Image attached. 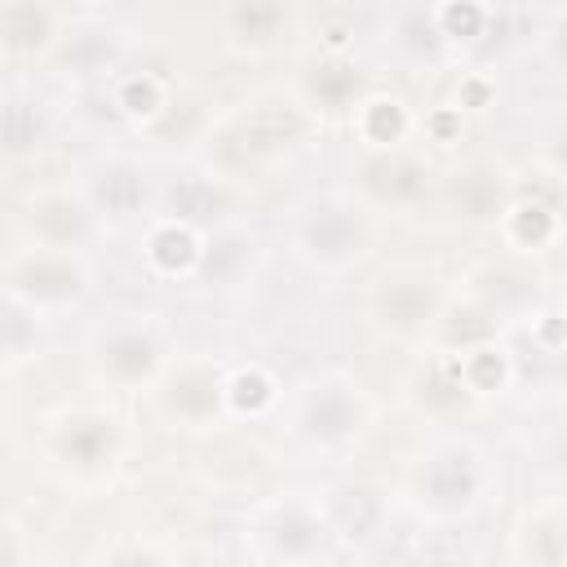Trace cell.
<instances>
[{"label": "cell", "instance_id": "1", "mask_svg": "<svg viewBox=\"0 0 567 567\" xmlns=\"http://www.w3.org/2000/svg\"><path fill=\"white\" fill-rule=\"evenodd\" d=\"M421 492L430 496V505L439 509H461L474 501L478 492V465L470 452L461 447H447L439 456H430V465L421 470Z\"/></svg>", "mask_w": 567, "mask_h": 567}, {"label": "cell", "instance_id": "2", "mask_svg": "<svg viewBox=\"0 0 567 567\" xmlns=\"http://www.w3.org/2000/svg\"><path fill=\"white\" fill-rule=\"evenodd\" d=\"M363 244V226L350 208L341 204H323L310 213L306 221V248L319 257V261H346L350 252H359Z\"/></svg>", "mask_w": 567, "mask_h": 567}, {"label": "cell", "instance_id": "3", "mask_svg": "<svg viewBox=\"0 0 567 567\" xmlns=\"http://www.w3.org/2000/svg\"><path fill=\"white\" fill-rule=\"evenodd\" d=\"M301 421H306V434H310V439L337 443V439H346V434L359 430V403H354L350 390L323 385V390H315V394L306 399V416H301Z\"/></svg>", "mask_w": 567, "mask_h": 567}, {"label": "cell", "instance_id": "4", "mask_svg": "<svg viewBox=\"0 0 567 567\" xmlns=\"http://www.w3.org/2000/svg\"><path fill=\"white\" fill-rule=\"evenodd\" d=\"M13 284H18V292H27L35 301H66L80 292V270L58 257H31L18 266Z\"/></svg>", "mask_w": 567, "mask_h": 567}, {"label": "cell", "instance_id": "5", "mask_svg": "<svg viewBox=\"0 0 567 567\" xmlns=\"http://www.w3.org/2000/svg\"><path fill=\"white\" fill-rule=\"evenodd\" d=\"M363 186L377 195V199H412V195H421V186H425V173H421V164H412V159H403V155H372L368 164H363Z\"/></svg>", "mask_w": 567, "mask_h": 567}, {"label": "cell", "instance_id": "6", "mask_svg": "<svg viewBox=\"0 0 567 567\" xmlns=\"http://www.w3.org/2000/svg\"><path fill=\"white\" fill-rule=\"evenodd\" d=\"M111 447H115V430H111V421H97V416L66 421L58 434V452L75 465H97L102 456H111Z\"/></svg>", "mask_w": 567, "mask_h": 567}, {"label": "cell", "instance_id": "7", "mask_svg": "<svg viewBox=\"0 0 567 567\" xmlns=\"http://www.w3.org/2000/svg\"><path fill=\"white\" fill-rule=\"evenodd\" d=\"M35 230L53 244H80L93 230V213L75 199H49L35 208Z\"/></svg>", "mask_w": 567, "mask_h": 567}, {"label": "cell", "instance_id": "8", "mask_svg": "<svg viewBox=\"0 0 567 567\" xmlns=\"http://www.w3.org/2000/svg\"><path fill=\"white\" fill-rule=\"evenodd\" d=\"M93 195L106 213H133L146 204V177L128 164H115V168H102L97 182H93Z\"/></svg>", "mask_w": 567, "mask_h": 567}, {"label": "cell", "instance_id": "9", "mask_svg": "<svg viewBox=\"0 0 567 567\" xmlns=\"http://www.w3.org/2000/svg\"><path fill=\"white\" fill-rule=\"evenodd\" d=\"M359 84H363L359 66H354V62H337V58L310 66V75H306V89H310V97H315L319 106H346V102L359 93Z\"/></svg>", "mask_w": 567, "mask_h": 567}, {"label": "cell", "instance_id": "10", "mask_svg": "<svg viewBox=\"0 0 567 567\" xmlns=\"http://www.w3.org/2000/svg\"><path fill=\"white\" fill-rule=\"evenodd\" d=\"M270 540H275L279 554L306 558V554H315V549L323 545V523H319L315 514H306V509H284V514L270 523Z\"/></svg>", "mask_w": 567, "mask_h": 567}, {"label": "cell", "instance_id": "11", "mask_svg": "<svg viewBox=\"0 0 567 567\" xmlns=\"http://www.w3.org/2000/svg\"><path fill=\"white\" fill-rule=\"evenodd\" d=\"M297 133H301V120H297V115L266 106V111H257V115L244 124L239 142H244V151L261 155V151H275V146H284V142H288V137H297Z\"/></svg>", "mask_w": 567, "mask_h": 567}, {"label": "cell", "instance_id": "12", "mask_svg": "<svg viewBox=\"0 0 567 567\" xmlns=\"http://www.w3.org/2000/svg\"><path fill=\"white\" fill-rule=\"evenodd\" d=\"M430 306H434V292H430L425 284H416V279H399V284H390V288L381 292V310H385V319L399 323V328L421 323V319L430 315Z\"/></svg>", "mask_w": 567, "mask_h": 567}, {"label": "cell", "instance_id": "13", "mask_svg": "<svg viewBox=\"0 0 567 567\" xmlns=\"http://www.w3.org/2000/svg\"><path fill=\"white\" fill-rule=\"evenodd\" d=\"M106 368L115 377H146L155 368V341L142 337V332H120L106 341Z\"/></svg>", "mask_w": 567, "mask_h": 567}, {"label": "cell", "instance_id": "14", "mask_svg": "<svg viewBox=\"0 0 567 567\" xmlns=\"http://www.w3.org/2000/svg\"><path fill=\"white\" fill-rule=\"evenodd\" d=\"M332 514H337V523H341V532H346L350 540H363V536H372L377 523H381V501H377L372 492H363V487H350V492L337 496Z\"/></svg>", "mask_w": 567, "mask_h": 567}, {"label": "cell", "instance_id": "15", "mask_svg": "<svg viewBox=\"0 0 567 567\" xmlns=\"http://www.w3.org/2000/svg\"><path fill=\"white\" fill-rule=\"evenodd\" d=\"M221 195L204 182V177H186V182H177L173 190H168V208L182 217V221H213L217 213H221Z\"/></svg>", "mask_w": 567, "mask_h": 567}, {"label": "cell", "instance_id": "16", "mask_svg": "<svg viewBox=\"0 0 567 567\" xmlns=\"http://www.w3.org/2000/svg\"><path fill=\"white\" fill-rule=\"evenodd\" d=\"M217 399H221V390H217V377H213V372H186V377H177L173 390H168V403H173L182 416H208V412L217 408Z\"/></svg>", "mask_w": 567, "mask_h": 567}, {"label": "cell", "instance_id": "17", "mask_svg": "<svg viewBox=\"0 0 567 567\" xmlns=\"http://www.w3.org/2000/svg\"><path fill=\"white\" fill-rule=\"evenodd\" d=\"M244 261H248V239H244V235H221V239H213V244L204 248V275H208L213 284L235 279V275L244 270Z\"/></svg>", "mask_w": 567, "mask_h": 567}, {"label": "cell", "instance_id": "18", "mask_svg": "<svg viewBox=\"0 0 567 567\" xmlns=\"http://www.w3.org/2000/svg\"><path fill=\"white\" fill-rule=\"evenodd\" d=\"M40 133H44L40 111H35L31 102L13 97V102L4 106V146H9L13 155H18V151H31V146L40 142Z\"/></svg>", "mask_w": 567, "mask_h": 567}, {"label": "cell", "instance_id": "19", "mask_svg": "<svg viewBox=\"0 0 567 567\" xmlns=\"http://www.w3.org/2000/svg\"><path fill=\"white\" fill-rule=\"evenodd\" d=\"M62 62L75 71H97L102 62H111V40L102 31H80L71 35V44L62 49Z\"/></svg>", "mask_w": 567, "mask_h": 567}, {"label": "cell", "instance_id": "20", "mask_svg": "<svg viewBox=\"0 0 567 567\" xmlns=\"http://www.w3.org/2000/svg\"><path fill=\"white\" fill-rule=\"evenodd\" d=\"M0 27H4V35H9L13 44H31V40H40V35H44L49 18H44L35 4H13V9H4Z\"/></svg>", "mask_w": 567, "mask_h": 567}, {"label": "cell", "instance_id": "21", "mask_svg": "<svg viewBox=\"0 0 567 567\" xmlns=\"http://www.w3.org/2000/svg\"><path fill=\"white\" fill-rule=\"evenodd\" d=\"M151 252H155V261H159L164 270H177V266H186V261L195 257V244H190L186 230L168 226V230H159V235L151 239Z\"/></svg>", "mask_w": 567, "mask_h": 567}, {"label": "cell", "instance_id": "22", "mask_svg": "<svg viewBox=\"0 0 567 567\" xmlns=\"http://www.w3.org/2000/svg\"><path fill=\"white\" fill-rule=\"evenodd\" d=\"M421 399H425L430 408H456V403L465 399V385H461V377H456L452 368H434V372L421 381Z\"/></svg>", "mask_w": 567, "mask_h": 567}, {"label": "cell", "instance_id": "23", "mask_svg": "<svg viewBox=\"0 0 567 567\" xmlns=\"http://www.w3.org/2000/svg\"><path fill=\"white\" fill-rule=\"evenodd\" d=\"M403 40H408L412 49H434V44L443 40V27H439L434 13L412 9V13H403Z\"/></svg>", "mask_w": 567, "mask_h": 567}, {"label": "cell", "instance_id": "24", "mask_svg": "<svg viewBox=\"0 0 567 567\" xmlns=\"http://www.w3.org/2000/svg\"><path fill=\"white\" fill-rule=\"evenodd\" d=\"M279 18H284V13H279L275 4H239V9H235V27L248 31V35H270Z\"/></svg>", "mask_w": 567, "mask_h": 567}, {"label": "cell", "instance_id": "25", "mask_svg": "<svg viewBox=\"0 0 567 567\" xmlns=\"http://www.w3.org/2000/svg\"><path fill=\"white\" fill-rule=\"evenodd\" d=\"M439 27H443V35H474L483 27V9L478 4H447L439 13Z\"/></svg>", "mask_w": 567, "mask_h": 567}, {"label": "cell", "instance_id": "26", "mask_svg": "<svg viewBox=\"0 0 567 567\" xmlns=\"http://www.w3.org/2000/svg\"><path fill=\"white\" fill-rule=\"evenodd\" d=\"M487 297H492L496 306H518V301L532 297V284H527L523 275H492V279H487Z\"/></svg>", "mask_w": 567, "mask_h": 567}, {"label": "cell", "instance_id": "27", "mask_svg": "<svg viewBox=\"0 0 567 567\" xmlns=\"http://www.w3.org/2000/svg\"><path fill=\"white\" fill-rule=\"evenodd\" d=\"M368 128H372L377 142H394V137L403 133V115H399V106H394V102H377Z\"/></svg>", "mask_w": 567, "mask_h": 567}, {"label": "cell", "instance_id": "28", "mask_svg": "<svg viewBox=\"0 0 567 567\" xmlns=\"http://www.w3.org/2000/svg\"><path fill=\"white\" fill-rule=\"evenodd\" d=\"M461 195H465V208H470L474 217H483V213L496 204V195H501V190H496L487 177H470V182L461 186Z\"/></svg>", "mask_w": 567, "mask_h": 567}, {"label": "cell", "instance_id": "29", "mask_svg": "<svg viewBox=\"0 0 567 567\" xmlns=\"http://www.w3.org/2000/svg\"><path fill=\"white\" fill-rule=\"evenodd\" d=\"M270 399V385H266V377H257V372H244V377H235V403L239 408H261Z\"/></svg>", "mask_w": 567, "mask_h": 567}, {"label": "cell", "instance_id": "30", "mask_svg": "<svg viewBox=\"0 0 567 567\" xmlns=\"http://www.w3.org/2000/svg\"><path fill=\"white\" fill-rule=\"evenodd\" d=\"M518 235H523L527 244H540V239L549 235V213H545L540 204H527V208L518 213Z\"/></svg>", "mask_w": 567, "mask_h": 567}, {"label": "cell", "instance_id": "31", "mask_svg": "<svg viewBox=\"0 0 567 567\" xmlns=\"http://www.w3.org/2000/svg\"><path fill=\"white\" fill-rule=\"evenodd\" d=\"M4 328H9V337H4V346H9V354H22V346H27V337H31V328H27V315H22L18 306H9V310H4Z\"/></svg>", "mask_w": 567, "mask_h": 567}, {"label": "cell", "instance_id": "32", "mask_svg": "<svg viewBox=\"0 0 567 567\" xmlns=\"http://www.w3.org/2000/svg\"><path fill=\"white\" fill-rule=\"evenodd\" d=\"M124 102H128V111H151V106H155V84L133 80V84L124 89Z\"/></svg>", "mask_w": 567, "mask_h": 567}, {"label": "cell", "instance_id": "33", "mask_svg": "<svg viewBox=\"0 0 567 567\" xmlns=\"http://www.w3.org/2000/svg\"><path fill=\"white\" fill-rule=\"evenodd\" d=\"M474 372H478V381H492V377H496V381H501V363H496V359H492V354H483V359H478V363H474Z\"/></svg>", "mask_w": 567, "mask_h": 567}, {"label": "cell", "instance_id": "34", "mask_svg": "<svg viewBox=\"0 0 567 567\" xmlns=\"http://www.w3.org/2000/svg\"><path fill=\"white\" fill-rule=\"evenodd\" d=\"M115 567H159L151 554H124V558H115Z\"/></svg>", "mask_w": 567, "mask_h": 567}, {"label": "cell", "instance_id": "35", "mask_svg": "<svg viewBox=\"0 0 567 567\" xmlns=\"http://www.w3.org/2000/svg\"><path fill=\"white\" fill-rule=\"evenodd\" d=\"M554 53H558V62H567V22L554 31Z\"/></svg>", "mask_w": 567, "mask_h": 567}, {"label": "cell", "instance_id": "36", "mask_svg": "<svg viewBox=\"0 0 567 567\" xmlns=\"http://www.w3.org/2000/svg\"><path fill=\"white\" fill-rule=\"evenodd\" d=\"M554 155H558V159H563V164H567V128H563V133H558V146H554Z\"/></svg>", "mask_w": 567, "mask_h": 567}]
</instances>
